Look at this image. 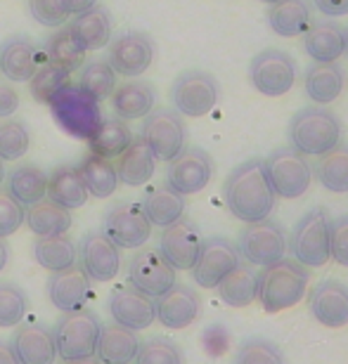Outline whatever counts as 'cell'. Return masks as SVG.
<instances>
[{
    "label": "cell",
    "mask_w": 348,
    "mask_h": 364,
    "mask_svg": "<svg viewBox=\"0 0 348 364\" xmlns=\"http://www.w3.org/2000/svg\"><path fill=\"white\" fill-rule=\"evenodd\" d=\"M249 81L265 97H282L296 83V60L285 50L268 48L251 60Z\"/></svg>",
    "instance_id": "cell-11"
},
{
    "label": "cell",
    "mask_w": 348,
    "mask_h": 364,
    "mask_svg": "<svg viewBox=\"0 0 348 364\" xmlns=\"http://www.w3.org/2000/svg\"><path fill=\"white\" fill-rule=\"evenodd\" d=\"M85 142H88L93 154L105 156V159H116L130 142H133V133H130V128L126 126V121L102 119L100 128Z\"/></svg>",
    "instance_id": "cell-41"
},
{
    "label": "cell",
    "mask_w": 348,
    "mask_h": 364,
    "mask_svg": "<svg viewBox=\"0 0 348 364\" xmlns=\"http://www.w3.org/2000/svg\"><path fill=\"white\" fill-rule=\"evenodd\" d=\"M154 41L144 31H121L110 43V67L116 71V76L135 78L142 76L154 62Z\"/></svg>",
    "instance_id": "cell-14"
},
{
    "label": "cell",
    "mask_w": 348,
    "mask_h": 364,
    "mask_svg": "<svg viewBox=\"0 0 348 364\" xmlns=\"http://www.w3.org/2000/svg\"><path fill=\"white\" fill-rule=\"evenodd\" d=\"M31 147V133L26 123L17 119L0 121V161H19Z\"/></svg>",
    "instance_id": "cell-43"
},
{
    "label": "cell",
    "mask_w": 348,
    "mask_h": 364,
    "mask_svg": "<svg viewBox=\"0 0 348 364\" xmlns=\"http://www.w3.org/2000/svg\"><path fill=\"white\" fill-rule=\"evenodd\" d=\"M213 178V159L201 147H185L176 159L169 161L166 182L183 196L197 194Z\"/></svg>",
    "instance_id": "cell-16"
},
{
    "label": "cell",
    "mask_w": 348,
    "mask_h": 364,
    "mask_svg": "<svg viewBox=\"0 0 348 364\" xmlns=\"http://www.w3.org/2000/svg\"><path fill=\"white\" fill-rule=\"evenodd\" d=\"M235 364H287L285 353L278 343L260 336L246 338L237 350Z\"/></svg>",
    "instance_id": "cell-47"
},
{
    "label": "cell",
    "mask_w": 348,
    "mask_h": 364,
    "mask_svg": "<svg viewBox=\"0 0 348 364\" xmlns=\"http://www.w3.org/2000/svg\"><path fill=\"white\" fill-rule=\"evenodd\" d=\"M5 176H7V173H5V161H0V187H3Z\"/></svg>",
    "instance_id": "cell-58"
},
{
    "label": "cell",
    "mask_w": 348,
    "mask_h": 364,
    "mask_svg": "<svg viewBox=\"0 0 348 364\" xmlns=\"http://www.w3.org/2000/svg\"><path fill=\"white\" fill-rule=\"evenodd\" d=\"M313 21V10L306 0H278L268 7V24L282 38L303 36Z\"/></svg>",
    "instance_id": "cell-33"
},
{
    "label": "cell",
    "mask_w": 348,
    "mask_h": 364,
    "mask_svg": "<svg viewBox=\"0 0 348 364\" xmlns=\"http://www.w3.org/2000/svg\"><path fill=\"white\" fill-rule=\"evenodd\" d=\"M237 251L251 267H268L285 258L287 253V235L278 220L263 218L258 223H246L239 232Z\"/></svg>",
    "instance_id": "cell-9"
},
{
    "label": "cell",
    "mask_w": 348,
    "mask_h": 364,
    "mask_svg": "<svg viewBox=\"0 0 348 364\" xmlns=\"http://www.w3.org/2000/svg\"><path fill=\"white\" fill-rule=\"evenodd\" d=\"M64 364H102V362H100V360L95 358V355H93V358H81V360H67V362H64Z\"/></svg>",
    "instance_id": "cell-57"
},
{
    "label": "cell",
    "mask_w": 348,
    "mask_h": 364,
    "mask_svg": "<svg viewBox=\"0 0 348 364\" xmlns=\"http://www.w3.org/2000/svg\"><path fill=\"white\" fill-rule=\"evenodd\" d=\"M303 50L313 62H339L346 53V28L334 21H310L303 33Z\"/></svg>",
    "instance_id": "cell-26"
},
{
    "label": "cell",
    "mask_w": 348,
    "mask_h": 364,
    "mask_svg": "<svg viewBox=\"0 0 348 364\" xmlns=\"http://www.w3.org/2000/svg\"><path fill=\"white\" fill-rule=\"evenodd\" d=\"M128 284L157 301L176 284V270L159 249H140L128 260Z\"/></svg>",
    "instance_id": "cell-15"
},
{
    "label": "cell",
    "mask_w": 348,
    "mask_h": 364,
    "mask_svg": "<svg viewBox=\"0 0 348 364\" xmlns=\"http://www.w3.org/2000/svg\"><path fill=\"white\" fill-rule=\"evenodd\" d=\"M28 312V298L17 284H0V329H12L24 322Z\"/></svg>",
    "instance_id": "cell-45"
},
{
    "label": "cell",
    "mask_w": 348,
    "mask_h": 364,
    "mask_svg": "<svg viewBox=\"0 0 348 364\" xmlns=\"http://www.w3.org/2000/svg\"><path fill=\"white\" fill-rule=\"evenodd\" d=\"M93 5H97V0H71V12L81 14L85 10H90Z\"/></svg>",
    "instance_id": "cell-55"
},
{
    "label": "cell",
    "mask_w": 348,
    "mask_h": 364,
    "mask_svg": "<svg viewBox=\"0 0 348 364\" xmlns=\"http://www.w3.org/2000/svg\"><path fill=\"white\" fill-rule=\"evenodd\" d=\"M308 279H310L308 267L296 263L294 258H282L278 263L268 265L258 272L256 301L270 315L289 310L306 298Z\"/></svg>",
    "instance_id": "cell-2"
},
{
    "label": "cell",
    "mask_w": 348,
    "mask_h": 364,
    "mask_svg": "<svg viewBox=\"0 0 348 364\" xmlns=\"http://www.w3.org/2000/svg\"><path fill=\"white\" fill-rule=\"evenodd\" d=\"M140 137L144 144L152 149V154L157 156V161H166L176 159L180 151L187 147V128L185 121L176 109H152L144 116Z\"/></svg>",
    "instance_id": "cell-8"
},
{
    "label": "cell",
    "mask_w": 348,
    "mask_h": 364,
    "mask_svg": "<svg viewBox=\"0 0 348 364\" xmlns=\"http://www.w3.org/2000/svg\"><path fill=\"white\" fill-rule=\"evenodd\" d=\"M43 62V50L28 36H10L0 46V74L12 83H28Z\"/></svg>",
    "instance_id": "cell-21"
},
{
    "label": "cell",
    "mask_w": 348,
    "mask_h": 364,
    "mask_svg": "<svg viewBox=\"0 0 348 364\" xmlns=\"http://www.w3.org/2000/svg\"><path fill=\"white\" fill-rule=\"evenodd\" d=\"M260 3H265V5H273V3H278V0H260Z\"/></svg>",
    "instance_id": "cell-59"
},
{
    "label": "cell",
    "mask_w": 348,
    "mask_h": 364,
    "mask_svg": "<svg viewBox=\"0 0 348 364\" xmlns=\"http://www.w3.org/2000/svg\"><path fill=\"white\" fill-rule=\"evenodd\" d=\"M26 220V210L7 192H0V237L7 239L17 232Z\"/></svg>",
    "instance_id": "cell-49"
},
{
    "label": "cell",
    "mask_w": 348,
    "mask_h": 364,
    "mask_svg": "<svg viewBox=\"0 0 348 364\" xmlns=\"http://www.w3.org/2000/svg\"><path fill=\"white\" fill-rule=\"evenodd\" d=\"M308 294V310L317 324L327 329L348 326V287L339 279H325L315 284Z\"/></svg>",
    "instance_id": "cell-19"
},
{
    "label": "cell",
    "mask_w": 348,
    "mask_h": 364,
    "mask_svg": "<svg viewBox=\"0 0 348 364\" xmlns=\"http://www.w3.org/2000/svg\"><path fill=\"white\" fill-rule=\"evenodd\" d=\"M7 263H10V246H7L5 239L0 237V272L5 270Z\"/></svg>",
    "instance_id": "cell-56"
},
{
    "label": "cell",
    "mask_w": 348,
    "mask_h": 364,
    "mask_svg": "<svg viewBox=\"0 0 348 364\" xmlns=\"http://www.w3.org/2000/svg\"><path fill=\"white\" fill-rule=\"evenodd\" d=\"M201 242L204 239H201L199 228L183 215L180 220L164 228L162 237H159V253L169 260V265L176 272H187L197 263Z\"/></svg>",
    "instance_id": "cell-17"
},
{
    "label": "cell",
    "mask_w": 348,
    "mask_h": 364,
    "mask_svg": "<svg viewBox=\"0 0 348 364\" xmlns=\"http://www.w3.org/2000/svg\"><path fill=\"white\" fill-rule=\"evenodd\" d=\"M133 362L135 364H183L185 358H183L180 346L173 343L171 338L154 336V338L140 343Z\"/></svg>",
    "instance_id": "cell-46"
},
{
    "label": "cell",
    "mask_w": 348,
    "mask_h": 364,
    "mask_svg": "<svg viewBox=\"0 0 348 364\" xmlns=\"http://www.w3.org/2000/svg\"><path fill=\"white\" fill-rule=\"evenodd\" d=\"M329 230L332 218L327 208L317 206L308 210L299 223L294 225V232L287 242V249L292 251V258L303 267H325L329 263Z\"/></svg>",
    "instance_id": "cell-5"
},
{
    "label": "cell",
    "mask_w": 348,
    "mask_h": 364,
    "mask_svg": "<svg viewBox=\"0 0 348 364\" xmlns=\"http://www.w3.org/2000/svg\"><path fill=\"white\" fill-rule=\"evenodd\" d=\"M289 140L303 156H322L342 142V121L325 107H306L289 123Z\"/></svg>",
    "instance_id": "cell-3"
},
{
    "label": "cell",
    "mask_w": 348,
    "mask_h": 364,
    "mask_svg": "<svg viewBox=\"0 0 348 364\" xmlns=\"http://www.w3.org/2000/svg\"><path fill=\"white\" fill-rule=\"evenodd\" d=\"M64 85H69V71L60 69L55 64L43 62L36 74L28 81V90H31V97L41 105H50V100L60 92Z\"/></svg>",
    "instance_id": "cell-44"
},
{
    "label": "cell",
    "mask_w": 348,
    "mask_h": 364,
    "mask_svg": "<svg viewBox=\"0 0 348 364\" xmlns=\"http://www.w3.org/2000/svg\"><path fill=\"white\" fill-rule=\"evenodd\" d=\"M78 173H81V180L85 189H88V194L97 196V199H110L121 185L112 159L97 156L93 151L78 164Z\"/></svg>",
    "instance_id": "cell-37"
},
{
    "label": "cell",
    "mask_w": 348,
    "mask_h": 364,
    "mask_svg": "<svg viewBox=\"0 0 348 364\" xmlns=\"http://www.w3.org/2000/svg\"><path fill=\"white\" fill-rule=\"evenodd\" d=\"M346 88V71L339 62H313L303 76V90L317 107H327Z\"/></svg>",
    "instance_id": "cell-25"
},
{
    "label": "cell",
    "mask_w": 348,
    "mask_h": 364,
    "mask_svg": "<svg viewBox=\"0 0 348 364\" xmlns=\"http://www.w3.org/2000/svg\"><path fill=\"white\" fill-rule=\"evenodd\" d=\"M157 107V90L147 81H128L116 85L112 92V109L116 119L135 121L144 119Z\"/></svg>",
    "instance_id": "cell-28"
},
{
    "label": "cell",
    "mask_w": 348,
    "mask_h": 364,
    "mask_svg": "<svg viewBox=\"0 0 348 364\" xmlns=\"http://www.w3.org/2000/svg\"><path fill=\"white\" fill-rule=\"evenodd\" d=\"M221 100V85L218 81L206 74V71L190 69L176 78L171 88V102L173 109L180 116L187 119H201V116L211 114Z\"/></svg>",
    "instance_id": "cell-10"
},
{
    "label": "cell",
    "mask_w": 348,
    "mask_h": 364,
    "mask_svg": "<svg viewBox=\"0 0 348 364\" xmlns=\"http://www.w3.org/2000/svg\"><path fill=\"white\" fill-rule=\"evenodd\" d=\"M5 192L21 206H33L48 194V173L36 164H19L7 173Z\"/></svg>",
    "instance_id": "cell-32"
},
{
    "label": "cell",
    "mask_w": 348,
    "mask_h": 364,
    "mask_svg": "<svg viewBox=\"0 0 348 364\" xmlns=\"http://www.w3.org/2000/svg\"><path fill=\"white\" fill-rule=\"evenodd\" d=\"M0 364H21L17 355H14L12 346L5 343V341H0Z\"/></svg>",
    "instance_id": "cell-54"
},
{
    "label": "cell",
    "mask_w": 348,
    "mask_h": 364,
    "mask_svg": "<svg viewBox=\"0 0 348 364\" xmlns=\"http://www.w3.org/2000/svg\"><path fill=\"white\" fill-rule=\"evenodd\" d=\"M78 85H81L90 97L102 102L107 97H112V92L116 88V71L110 67L107 60H93L81 67Z\"/></svg>",
    "instance_id": "cell-42"
},
{
    "label": "cell",
    "mask_w": 348,
    "mask_h": 364,
    "mask_svg": "<svg viewBox=\"0 0 348 364\" xmlns=\"http://www.w3.org/2000/svg\"><path fill=\"white\" fill-rule=\"evenodd\" d=\"M346 53H348V28H346Z\"/></svg>",
    "instance_id": "cell-60"
},
{
    "label": "cell",
    "mask_w": 348,
    "mask_h": 364,
    "mask_svg": "<svg viewBox=\"0 0 348 364\" xmlns=\"http://www.w3.org/2000/svg\"><path fill=\"white\" fill-rule=\"evenodd\" d=\"M242 263L237 244L226 237H209L201 242L197 263L192 265V279L201 289H216L226 277Z\"/></svg>",
    "instance_id": "cell-13"
},
{
    "label": "cell",
    "mask_w": 348,
    "mask_h": 364,
    "mask_svg": "<svg viewBox=\"0 0 348 364\" xmlns=\"http://www.w3.org/2000/svg\"><path fill=\"white\" fill-rule=\"evenodd\" d=\"M201 315V298L185 284H173L164 296L157 298V319L166 329L183 331L197 322Z\"/></svg>",
    "instance_id": "cell-22"
},
{
    "label": "cell",
    "mask_w": 348,
    "mask_h": 364,
    "mask_svg": "<svg viewBox=\"0 0 348 364\" xmlns=\"http://www.w3.org/2000/svg\"><path fill=\"white\" fill-rule=\"evenodd\" d=\"M50 112L64 133L78 140H88L102 123V109L95 97H90L81 85H64L50 100Z\"/></svg>",
    "instance_id": "cell-4"
},
{
    "label": "cell",
    "mask_w": 348,
    "mask_h": 364,
    "mask_svg": "<svg viewBox=\"0 0 348 364\" xmlns=\"http://www.w3.org/2000/svg\"><path fill=\"white\" fill-rule=\"evenodd\" d=\"M100 329H102V322L88 308L64 312L53 329L55 350L60 355V360L67 362V360L93 358L97 348Z\"/></svg>",
    "instance_id": "cell-7"
},
{
    "label": "cell",
    "mask_w": 348,
    "mask_h": 364,
    "mask_svg": "<svg viewBox=\"0 0 348 364\" xmlns=\"http://www.w3.org/2000/svg\"><path fill=\"white\" fill-rule=\"evenodd\" d=\"M102 232L119 249H140L149 242L152 223L147 220L140 203L119 201L105 213Z\"/></svg>",
    "instance_id": "cell-12"
},
{
    "label": "cell",
    "mask_w": 348,
    "mask_h": 364,
    "mask_svg": "<svg viewBox=\"0 0 348 364\" xmlns=\"http://www.w3.org/2000/svg\"><path fill=\"white\" fill-rule=\"evenodd\" d=\"M33 258L43 270L60 272V270H67L71 265H76L78 246L69 235L38 237L33 244Z\"/></svg>",
    "instance_id": "cell-35"
},
{
    "label": "cell",
    "mask_w": 348,
    "mask_h": 364,
    "mask_svg": "<svg viewBox=\"0 0 348 364\" xmlns=\"http://www.w3.org/2000/svg\"><path fill=\"white\" fill-rule=\"evenodd\" d=\"M313 178L334 194L348 192V144L339 142L334 149L325 151L322 156H317L313 166Z\"/></svg>",
    "instance_id": "cell-39"
},
{
    "label": "cell",
    "mask_w": 348,
    "mask_h": 364,
    "mask_svg": "<svg viewBox=\"0 0 348 364\" xmlns=\"http://www.w3.org/2000/svg\"><path fill=\"white\" fill-rule=\"evenodd\" d=\"M19 109V92L12 85H0V119H7Z\"/></svg>",
    "instance_id": "cell-52"
},
{
    "label": "cell",
    "mask_w": 348,
    "mask_h": 364,
    "mask_svg": "<svg viewBox=\"0 0 348 364\" xmlns=\"http://www.w3.org/2000/svg\"><path fill=\"white\" fill-rule=\"evenodd\" d=\"M329 260L348 267V215H339L332 220L329 230Z\"/></svg>",
    "instance_id": "cell-50"
},
{
    "label": "cell",
    "mask_w": 348,
    "mask_h": 364,
    "mask_svg": "<svg viewBox=\"0 0 348 364\" xmlns=\"http://www.w3.org/2000/svg\"><path fill=\"white\" fill-rule=\"evenodd\" d=\"M228 210L242 223H258L270 218L275 208V196L268 180L263 159H246L226 178L223 185Z\"/></svg>",
    "instance_id": "cell-1"
},
{
    "label": "cell",
    "mask_w": 348,
    "mask_h": 364,
    "mask_svg": "<svg viewBox=\"0 0 348 364\" xmlns=\"http://www.w3.org/2000/svg\"><path fill=\"white\" fill-rule=\"evenodd\" d=\"M110 315L116 324L130 331L149 329L157 319V301L144 296L142 291L128 287H116L110 294Z\"/></svg>",
    "instance_id": "cell-20"
},
{
    "label": "cell",
    "mask_w": 348,
    "mask_h": 364,
    "mask_svg": "<svg viewBox=\"0 0 348 364\" xmlns=\"http://www.w3.org/2000/svg\"><path fill=\"white\" fill-rule=\"evenodd\" d=\"M10 346L21 364H55L57 360L53 329H48L43 324H17Z\"/></svg>",
    "instance_id": "cell-24"
},
{
    "label": "cell",
    "mask_w": 348,
    "mask_h": 364,
    "mask_svg": "<svg viewBox=\"0 0 348 364\" xmlns=\"http://www.w3.org/2000/svg\"><path fill=\"white\" fill-rule=\"evenodd\" d=\"M78 265L90 282H112L121 270V253L105 232H88L78 242Z\"/></svg>",
    "instance_id": "cell-18"
},
{
    "label": "cell",
    "mask_w": 348,
    "mask_h": 364,
    "mask_svg": "<svg viewBox=\"0 0 348 364\" xmlns=\"http://www.w3.org/2000/svg\"><path fill=\"white\" fill-rule=\"evenodd\" d=\"M28 12L38 24L48 28H60L69 21L71 0H28Z\"/></svg>",
    "instance_id": "cell-48"
},
{
    "label": "cell",
    "mask_w": 348,
    "mask_h": 364,
    "mask_svg": "<svg viewBox=\"0 0 348 364\" xmlns=\"http://www.w3.org/2000/svg\"><path fill=\"white\" fill-rule=\"evenodd\" d=\"M69 33L85 53L102 50L112 41V14L105 5H93L90 10L76 14L69 24Z\"/></svg>",
    "instance_id": "cell-27"
},
{
    "label": "cell",
    "mask_w": 348,
    "mask_h": 364,
    "mask_svg": "<svg viewBox=\"0 0 348 364\" xmlns=\"http://www.w3.org/2000/svg\"><path fill=\"white\" fill-rule=\"evenodd\" d=\"M93 296V282L81 270V265H71L67 270L53 272L48 279V298L57 310L74 312L83 310Z\"/></svg>",
    "instance_id": "cell-23"
},
{
    "label": "cell",
    "mask_w": 348,
    "mask_h": 364,
    "mask_svg": "<svg viewBox=\"0 0 348 364\" xmlns=\"http://www.w3.org/2000/svg\"><path fill=\"white\" fill-rule=\"evenodd\" d=\"M313 3L327 17H344V14H348V0H313Z\"/></svg>",
    "instance_id": "cell-53"
},
{
    "label": "cell",
    "mask_w": 348,
    "mask_h": 364,
    "mask_svg": "<svg viewBox=\"0 0 348 364\" xmlns=\"http://www.w3.org/2000/svg\"><path fill=\"white\" fill-rule=\"evenodd\" d=\"M116 176H119L121 185L140 187L149 182L157 171V156L144 144L142 137H133V142L116 156Z\"/></svg>",
    "instance_id": "cell-29"
},
{
    "label": "cell",
    "mask_w": 348,
    "mask_h": 364,
    "mask_svg": "<svg viewBox=\"0 0 348 364\" xmlns=\"http://www.w3.org/2000/svg\"><path fill=\"white\" fill-rule=\"evenodd\" d=\"M48 199L60 203L62 208L74 210L83 208L88 201V189H85L81 173L76 166H57V168L48 176Z\"/></svg>",
    "instance_id": "cell-34"
},
{
    "label": "cell",
    "mask_w": 348,
    "mask_h": 364,
    "mask_svg": "<svg viewBox=\"0 0 348 364\" xmlns=\"http://www.w3.org/2000/svg\"><path fill=\"white\" fill-rule=\"evenodd\" d=\"M221 301L230 305V308H249L256 301L258 294V274L253 272V267L249 263H239L218 287Z\"/></svg>",
    "instance_id": "cell-36"
},
{
    "label": "cell",
    "mask_w": 348,
    "mask_h": 364,
    "mask_svg": "<svg viewBox=\"0 0 348 364\" xmlns=\"http://www.w3.org/2000/svg\"><path fill=\"white\" fill-rule=\"evenodd\" d=\"M201 348L209 358H221L230 350V331L223 324H211L201 331Z\"/></svg>",
    "instance_id": "cell-51"
},
{
    "label": "cell",
    "mask_w": 348,
    "mask_h": 364,
    "mask_svg": "<svg viewBox=\"0 0 348 364\" xmlns=\"http://www.w3.org/2000/svg\"><path fill=\"white\" fill-rule=\"evenodd\" d=\"M28 230L36 237H55V235H67L71 230V213L67 208H62L60 203L41 199L38 203L28 206L26 220Z\"/></svg>",
    "instance_id": "cell-38"
},
{
    "label": "cell",
    "mask_w": 348,
    "mask_h": 364,
    "mask_svg": "<svg viewBox=\"0 0 348 364\" xmlns=\"http://www.w3.org/2000/svg\"><path fill=\"white\" fill-rule=\"evenodd\" d=\"M140 338L135 331L126 329L121 324H102L95 348V358L102 364H133Z\"/></svg>",
    "instance_id": "cell-31"
},
{
    "label": "cell",
    "mask_w": 348,
    "mask_h": 364,
    "mask_svg": "<svg viewBox=\"0 0 348 364\" xmlns=\"http://www.w3.org/2000/svg\"><path fill=\"white\" fill-rule=\"evenodd\" d=\"M263 166L278 199H301L313 185V164L292 144L273 149Z\"/></svg>",
    "instance_id": "cell-6"
},
{
    "label": "cell",
    "mask_w": 348,
    "mask_h": 364,
    "mask_svg": "<svg viewBox=\"0 0 348 364\" xmlns=\"http://www.w3.org/2000/svg\"><path fill=\"white\" fill-rule=\"evenodd\" d=\"M43 57H46L48 64L67 69L69 74L85 64V50L69 33V26H60L48 36L46 43H43Z\"/></svg>",
    "instance_id": "cell-40"
},
{
    "label": "cell",
    "mask_w": 348,
    "mask_h": 364,
    "mask_svg": "<svg viewBox=\"0 0 348 364\" xmlns=\"http://www.w3.org/2000/svg\"><path fill=\"white\" fill-rule=\"evenodd\" d=\"M142 210L147 215V220L152 223V228H169L176 220L185 215L187 201L185 196L176 192L169 182H162V185L152 187L147 194L142 196Z\"/></svg>",
    "instance_id": "cell-30"
}]
</instances>
